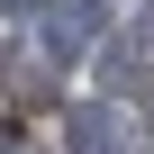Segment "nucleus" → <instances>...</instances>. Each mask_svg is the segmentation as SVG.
<instances>
[{
    "instance_id": "obj_1",
    "label": "nucleus",
    "mask_w": 154,
    "mask_h": 154,
    "mask_svg": "<svg viewBox=\"0 0 154 154\" xmlns=\"http://www.w3.org/2000/svg\"><path fill=\"white\" fill-rule=\"evenodd\" d=\"M91 36H100V9H91V0H63V9H54V36H45V45H54V54H82Z\"/></svg>"
},
{
    "instance_id": "obj_2",
    "label": "nucleus",
    "mask_w": 154,
    "mask_h": 154,
    "mask_svg": "<svg viewBox=\"0 0 154 154\" xmlns=\"http://www.w3.org/2000/svg\"><path fill=\"white\" fill-rule=\"evenodd\" d=\"M72 136H82V154H118V118H109V109H100V118H82Z\"/></svg>"
}]
</instances>
